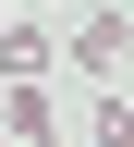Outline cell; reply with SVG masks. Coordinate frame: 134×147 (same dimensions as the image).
<instances>
[{
    "label": "cell",
    "mask_w": 134,
    "mask_h": 147,
    "mask_svg": "<svg viewBox=\"0 0 134 147\" xmlns=\"http://www.w3.org/2000/svg\"><path fill=\"white\" fill-rule=\"evenodd\" d=\"M73 61H85V74H122V61H134V12H98V25H73Z\"/></svg>",
    "instance_id": "cell-1"
},
{
    "label": "cell",
    "mask_w": 134,
    "mask_h": 147,
    "mask_svg": "<svg viewBox=\"0 0 134 147\" xmlns=\"http://www.w3.org/2000/svg\"><path fill=\"white\" fill-rule=\"evenodd\" d=\"M0 74H49V37L37 25H0Z\"/></svg>",
    "instance_id": "cell-2"
},
{
    "label": "cell",
    "mask_w": 134,
    "mask_h": 147,
    "mask_svg": "<svg viewBox=\"0 0 134 147\" xmlns=\"http://www.w3.org/2000/svg\"><path fill=\"white\" fill-rule=\"evenodd\" d=\"M98 147H134V98H98Z\"/></svg>",
    "instance_id": "cell-3"
},
{
    "label": "cell",
    "mask_w": 134,
    "mask_h": 147,
    "mask_svg": "<svg viewBox=\"0 0 134 147\" xmlns=\"http://www.w3.org/2000/svg\"><path fill=\"white\" fill-rule=\"evenodd\" d=\"M25 147H61V135H25Z\"/></svg>",
    "instance_id": "cell-4"
}]
</instances>
